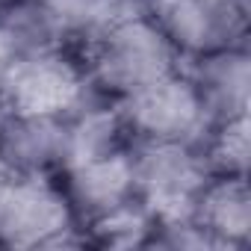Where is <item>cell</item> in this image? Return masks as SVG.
I'll use <instances>...</instances> for the list:
<instances>
[{"label":"cell","instance_id":"1","mask_svg":"<svg viewBox=\"0 0 251 251\" xmlns=\"http://www.w3.org/2000/svg\"><path fill=\"white\" fill-rule=\"evenodd\" d=\"M180 65V56L145 9L124 15L115 27H109L83 50L89 89L112 103L133 98Z\"/></svg>","mask_w":251,"mask_h":251},{"label":"cell","instance_id":"2","mask_svg":"<svg viewBox=\"0 0 251 251\" xmlns=\"http://www.w3.org/2000/svg\"><path fill=\"white\" fill-rule=\"evenodd\" d=\"M136 201L157 219L189 216L216 175L207 142H130Z\"/></svg>","mask_w":251,"mask_h":251},{"label":"cell","instance_id":"3","mask_svg":"<svg viewBox=\"0 0 251 251\" xmlns=\"http://www.w3.org/2000/svg\"><path fill=\"white\" fill-rule=\"evenodd\" d=\"M80 227L56 177L0 175V248L77 245Z\"/></svg>","mask_w":251,"mask_h":251},{"label":"cell","instance_id":"4","mask_svg":"<svg viewBox=\"0 0 251 251\" xmlns=\"http://www.w3.org/2000/svg\"><path fill=\"white\" fill-rule=\"evenodd\" d=\"M130 142H207L213 124L183 71H172L154 86L118 103Z\"/></svg>","mask_w":251,"mask_h":251},{"label":"cell","instance_id":"5","mask_svg":"<svg viewBox=\"0 0 251 251\" xmlns=\"http://www.w3.org/2000/svg\"><path fill=\"white\" fill-rule=\"evenodd\" d=\"M145 12L180 62L248 42V0H151Z\"/></svg>","mask_w":251,"mask_h":251},{"label":"cell","instance_id":"6","mask_svg":"<svg viewBox=\"0 0 251 251\" xmlns=\"http://www.w3.org/2000/svg\"><path fill=\"white\" fill-rule=\"evenodd\" d=\"M89 89L83 62L71 56V48H48L30 53L0 71V103L36 109V112H65Z\"/></svg>","mask_w":251,"mask_h":251},{"label":"cell","instance_id":"7","mask_svg":"<svg viewBox=\"0 0 251 251\" xmlns=\"http://www.w3.org/2000/svg\"><path fill=\"white\" fill-rule=\"evenodd\" d=\"M59 186L83 227H95L136 201L130 145L92 154L59 169Z\"/></svg>","mask_w":251,"mask_h":251},{"label":"cell","instance_id":"8","mask_svg":"<svg viewBox=\"0 0 251 251\" xmlns=\"http://www.w3.org/2000/svg\"><path fill=\"white\" fill-rule=\"evenodd\" d=\"M65 163V112L0 103V175L56 177Z\"/></svg>","mask_w":251,"mask_h":251},{"label":"cell","instance_id":"9","mask_svg":"<svg viewBox=\"0 0 251 251\" xmlns=\"http://www.w3.org/2000/svg\"><path fill=\"white\" fill-rule=\"evenodd\" d=\"M213 130L236 121H248L251 103V50L248 42L230 45L183 65Z\"/></svg>","mask_w":251,"mask_h":251},{"label":"cell","instance_id":"10","mask_svg":"<svg viewBox=\"0 0 251 251\" xmlns=\"http://www.w3.org/2000/svg\"><path fill=\"white\" fill-rule=\"evenodd\" d=\"M189 216L207 233L213 248H245L251 242L248 175L216 172L198 192Z\"/></svg>","mask_w":251,"mask_h":251},{"label":"cell","instance_id":"11","mask_svg":"<svg viewBox=\"0 0 251 251\" xmlns=\"http://www.w3.org/2000/svg\"><path fill=\"white\" fill-rule=\"evenodd\" d=\"M62 48L86 50L124 15L136 12L133 0H42Z\"/></svg>","mask_w":251,"mask_h":251},{"label":"cell","instance_id":"12","mask_svg":"<svg viewBox=\"0 0 251 251\" xmlns=\"http://www.w3.org/2000/svg\"><path fill=\"white\" fill-rule=\"evenodd\" d=\"M133 3H136V6H139V9H145V6H148V3H151V0H133Z\"/></svg>","mask_w":251,"mask_h":251}]
</instances>
